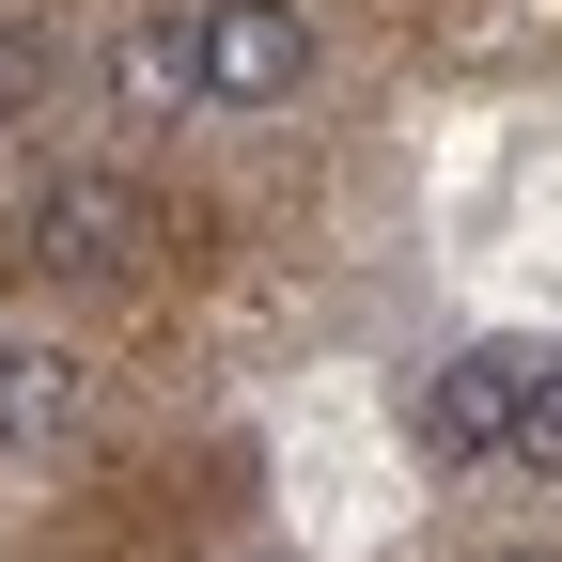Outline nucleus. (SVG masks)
Returning <instances> with one entry per match:
<instances>
[{
  "instance_id": "423d86ee",
  "label": "nucleus",
  "mask_w": 562,
  "mask_h": 562,
  "mask_svg": "<svg viewBox=\"0 0 562 562\" xmlns=\"http://www.w3.org/2000/svg\"><path fill=\"white\" fill-rule=\"evenodd\" d=\"M501 453L562 484V360H516V422H501Z\"/></svg>"
},
{
  "instance_id": "f03ea898",
  "label": "nucleus",
  "mask_w": 562,
  "mask_h": 562,
  "mask_svg": "<svg viewBox=\"0 0 562 562\" xmlns=\"http://www.w3.org/2000/svg\"><path fill=\"white\" fill-rule=\"evenodd\" d=\"M188 63H203V110H281L313 94V16L297 0H188Z\"/></svg>"
},
{
  "instance_id": "20e7f679",
  "label": "nucleus",
  "mask_w": 562,
  "mask_h": 562,
  "mask_svg": "<svg viewBox=\"0 0 562 562\" xmlns=\"http://www.w3.org/2000/svg\"><path fill=\"white\" fill-rule=\"evenodd\" d=\"M79 406H94V375L63 344H0V469H47L79 438Z\"/></svg>"
},
{
  "instance_id": "7ed1b4c3",
  "label": "nucleus",
  "mask_w": 562,
  "mask_h": 562,
  "mask_svg": "<svg viewBox=\"0 0 562 562\" xmlns=\"http://www.w3.org/2000/svg\"><path fill=\"white\" fill-rule=\"evenodd\" d=\"M501 422H516V344H469V360H438V375H422L406 438L438 453V469H484V453H501Z\"/></svg>"
},
{
  "instance_id": "39448f33",
  "label": "nucleus",
  "mask_w": 562,
  "mask_h": 562,
  "mask_svg": "<svg viewBox=\"0 0 562 562\" xmlns=\"http://www.w3.org/2000/svg\"><path fill=\"white\" fill-rule=\"evenodd\" d=\"M110 94H125V125H188V110H203V63H188V0L125 16V47H110Z\"/></svg>"
},
{
  "instance_id": "0eeeda50",
  "label": "nucleus",
  "mask_w": 562,
  "mask_h": 562,
  "mask_svg": "<svg viewBox=\"0 0 562 562\" xmlns=\"http://www.w3.org/2000/svg\"><path fill=\"white\" fill-rule=\"evenodd\" d=\"M47 63H63V47H47V32H32V16H0V125H16V110H32V94H47Z\"/></svg>"
},
{
  "instance_id": "f257e3e1",
  "label": "nucleus",
  "mask_w": 562,
  "mask_h": 562,
  "mask_svg": "<svg viewBox=\"0 0 562 562\" xmlns=\"http://www.w3.org/2000/svg\"><path fill=\"white\" fill-rule=\"evenodd\" d=\"M157 250H172V220H157L140 172H47L16 203V266L32 281H140Z\"/></svg>"
},
{
  "instance_id": "6e6552de",
  "label": "nucleus",
  "mask_w": 562,
  "mask_h": 562,
  "mask_svg": "<svg viewBox=\"0 0 562 562\" xmlns=\"http://www.w3.org/2000/svg\"><path fill=\"white\" fill-rule=\"evenodd\" d=\"M516 562H547V547H516Z\"/></svg>"
}]
</instances>
